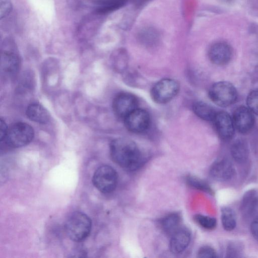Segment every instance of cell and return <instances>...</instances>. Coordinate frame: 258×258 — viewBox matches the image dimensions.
Returning a JSON list of instances; mask_svg holds the SVG:
<instances>
[{"mask_svg": "<svg viewBox=\"0 0 258 258\" xmlns=\"http://www.w3.org/2000/svg\"><path fill=\"white\" fill-rule=\"evenodd\" d=\"M110 153L113 161L127 170L137 169L142 162V155L138 145L127 138L112 140L110 144Z\"/></svg>", "mask_w": 258, "mask_h": 258, "instance_id": "1", "label": "cell"}, {"mask_svg": "<svg viewBox=\"0 0 258 258\" xmlns=\"http://www.w3.org/2000/svg\"><path fill=\"white\" fill-rule=\"evenodd\" d=\"M91 228L90 218L85 213L79 211L72 213L64 224L67 235L70 239L76 242L86 239L89 235Z\"/></svg>", "mask_w": 258, "mask_h": 258, "instance_id": "2", "label": "cell"}, {"mask_svg": "<svg viewBox=\"0 0 258 258\" xmlns=\"http://www.w3.org/2000/svg\"><path fill=\"white\" fill-rule=\"evenodd\" d=\"M209 97L212 102L221 107H227L234 103L238 93L234 86L227 81L213 84L209 90Z\"/></svg>", "mask_w": 258, "mask_h": 258, "instance_id": "3", "label": "cell"}, {"mask_svg": "<svg viewBox=\"0 0 258 258\" xmlns=\"http://www.w3.org/2000/svg\"><path fill=\"white\" fill-rule=\"evenodd\" d=\"M34 136L33 128L29 124L18 122L8 128L4 140V143L11 148L24 146L31 142Z\"/></svg>", "mask_w": 258, "mask_h": 258, "instance_id": "4", "label": "cell"}, {"mask_svg": "<svg viewBox=\"0 0 258 258\" xmlns=\"http://www.w3.org/2000/svg\"><path fill=\"white\" fill-rule=\"evenodd\" d=\"M179 88V84L176 80L170 78L163 79L152 87L151 96L157 103H167L177 95Z\"/></svg>", "mask_w": 258, "mask_h": 258, "instance_id": "5", "label": "cell"}, {"mask_svg": "<svg viewBox=\"0 0 258 258\" xmlns=\"http://www.w3.org/2000/svg\"><path fill=\"white\" fill-rule=\"evenodd\" d=\"M118 176L116 171L109 165L99 167L95 171L92 182L95 187L103 193H110L116 188Z\"/></svg>", "mask_w": 258, "mask_h": 258, "instance_id": "6", "label": "cell"}, {"mask_svg": "<svg viewBox=\"0 0 258 258\" xmlns=\"http://www.w3.org/2000/svg\"><path fill=\"white\" fill-rule=\"evenodd\" d=\"M19 62L15 42L10 38L5 39L2 46V70L8 75H13L18 71Z\"/></svg>", "mask_w": 258, "mask_h": 258, "instance_id": "7", "label": "cell"}, {"mask_svg": "<svg viewBox=\"0 0 258 258\" xmlns=\"http://www.w3.org/2000/svg\"><path fill=\"white\" fill-rule=\"evenodd\" d=\"M138 108V99L134 95L130 93L122 92L118 94L115 97L112 102L114 114L123 120Z\"/></svg>", "mask_w": 258, "mask_h": 258, "instance_id": "8", "label": "cell"}, {"mask_svg": "<svg viewBox=\"0 0 258 258\" xmlns=\"http://www.w3.org/2000/svg\"><path fill=\"white\" fill-rule=\"evenodd\" d=\"M123 121L128 131L134 133H141L149 127L150 117L146 110L138 108L127 115Z\"/></svg>", "mask_w": 258, "mask_h": 258, "instance_id": "9", "label": "cell"}, {"mask_svg": "<svg viewBox=\"0 0 258 258\" xmlns=\"http://www.w3.org/2000/svg\"><path fill=\"white\" fill-rule=\"evenodd\" d=\"M232 120L235 128L242 134L249 133L255 122L253 113L248 107L243 105L235 109Z\"/></svg>", "mask_w": 258, "mask_h": 258, "instance_id": "10", "label": "cell"}, {"mask_svg": "<svg viewBox=\"0 0 258 258\" xmlns=\"http://www.w3.org/2000/svg\"><path fill=\"white\" fill-rule=\"evenodd\" d=\"M212 121L216 132L221 140L227 141L233 138L235 127L232 118L227 112H217Z\"/></svg>", "mask_w": 258, "mask_h": 258, "instance_id": "11", "label": "cell"}, {"mask_svg": "<svg viewBox=\"0 0 258 258\" xmlns=\"http://www.w3.org/2000/svg\"><path fill=\"white\" fill-rule=\"evenodd\" d=\"M208 56L210 60L213 63L223 66L231 60L232 50L228 44L225 42H217L211 46L208 52Z\"/></svg>", "mask_w": 258, "mask_h": 258, "instance_id": "12", "label": "cell"}, {"mask_svg": "<svg viewBox=\"0 0 258 258\" xmlns=\"http://www.w3.org/2000/svg\"><path fill=\"white\" fill-rule=\"evenodd\" d=\"M234 168L227 159H222L215 162L210 169V174L215 179L224 181L230 179L234 175Z\"/></svg>", "mask_w": 258, "mask_h": 258, "instance_id": "13", "label": "cell"}, {"mask_svg": "<svg viewBox=\"0 0 258 258\" xmlns=\"http://www.w3.org/2000/svg\"><path fill=\"white\" fill-rule=\"evenodd\" d=\"M190 241L189 232L183 228H179L171 235L170 249L174 254L182 252L188 246Z\"/></svg>", "mask_w": 258, "mask_h": 258, "instance_id": "14", "label": "cell"}, {"mask_svg": "<svg viewBox=\"0 0 258 258\" xmlns=\"http://www.w3.org/2000/svg\"><path fill=\"white\" fill-rule=\"evenodd\" d=\"M27 117L32 121L41 124L47 123L50 119L48 111L39 103L29 105L26 110Z\"/></svg>", "mask_w": 258, "mask_h": 258, "instance_id": "15", "label": "cell"}, {"mask_svg": "<svg viewBox=\"0 0 258 258\" xmlns=\"http://www.w3.org/2000/svg\"><path fill=\"white\" fill-rule=\"evenodd\" d=\"M231 154L237 162H245L249 156L248 147L246 142L242 139L235 141L231 146Z\"/></svg>", "mask_w": 258, "mask_h": 258, "instance_id": "16", "label": "cell"}, {"mask_svg": "<svg viewBox=\"0 0 258 258\" xmlns=\"http://www.w3.org/2000/svg\"><path fill=\"white\" fill-rule=\"evenodd\" d=\"M192 110L197 116L206 121H213L217 113L212 106L202 101L195 102Z\"/></svg>", "mask_w": 258, "mask_h": 258, "instance_id": "17", "label": "cell"}, {"mask_svg": "<svg viewBox=\"0 0 258 258\" xmlns=\"http://www.w3.org/2000/svg\"><path fill=\"white\" fill-rule=\"evenodd\" d=\"M180 221L181 218L179 214L172 213L162 219L161 225L165 232L172 235L179 229Z\"/></svg>", "mask_w": 258, "mask_h": 258, "instance_id": "18", "label": "cell"}, {"mask_svg": "<svg viewBox=\"0 0 258 258\" xmlns=\"http://www.w3.org/2000/svg\"><path fill=\"white\" fill-rule=\"evenodd\" d=\"M221 221L223 227L225 230H233L236 225L235 214L229 208L225 207L222 210Z\"/></svg>", "mask_w": 258, "mask_h": 258, "instance_id": "19", "label": "cell"}, {"mask_svg": "<svg viewBox=\"0 0 258 258\" xmlns=\"http://www.w3.org/2000/svg\"><path fill=\"white\" fill-rule=\"evenodd\" d=\"M127 0H109L97 7L96 12L99 14H105L116 11L126 3Z\"/></svg>", "mask_w": 258, "mask_h": 258, "instance_id": "20", "label": "cell"}, {"mask_svg": "<svg viewBox=\"0 0 258 258\" xmlns=\"http://www.w3.org/2000/svg\"><path fill=\"white\" fill-rule=\"evenodd\" d=\"M139 37L142 42L147 44H153L158 39L159 33L153 28L146 27L140 31Z\"/></svg>", "mask_w": 258, "mask_h": 258, "instance_id": "21", "label": "cell"}, {"mask_svg": "<svg viewBox=\"0 0 258 258\" xmlns=\"http://www.w3.org/2000/svg\"><path fill=\"white\" fill-rule=\"evenodd\" d=\"M256 203V194L254 191H250L245 195L241 205L242 210L244 212L250 214L251 213Z\"/></svg>", "mask_w": 258, "mask_h": 258, "instance_id": "22", "label": "cell"}, {"mask_svg": "<svg viewBox=\"0 0 258 258\" xmlns=\"http://www.w3.org/2000/svg\"><path fill=\"white\" fill-rule=\"evenodd\" d=\"M195 221L202 227L208 230H212L216 226L215 218L202 215H197L195 217Z\"/></svg>", "mask_w": 258, "mask_h": 258, "instance_id": "23", "label": "cell"}, {"mask_svg": "<svg viewBox=\"0 0 258 258\" xmlns=\"http://www.w3.org/2000/svg\"><path fill=\"white\" fill-rule=\"evenodd\" d=\"M246 103L247 107L258 115V90H253L248 94Z\"/></svg>", "mask_w": 258, "mask_h": 258, "instance_id": "24", "label": "cell"}, {"mask_svg": "<svg viewBox=\"0 0 258 258\" xmlns=\"http://www.w3.org/2000/svg\"><path fill=\"white\" fill-rule=\"evenodd\" d=\"M187 181L191 186L207 192H211L209 185L199 178L190 176L187 177Z\"/></svg>", "mask_w": 258, "mask_h": 258, "instance_id": "25", "label": "cell"}, {"mask_svg": "<svg viewBox=\"0 0 258 258\" xmlns=\"http://www.w3.org/2000/svg\"><path fill=\"white\" fill-rule=\"evenodd\" d=\"M12 3L11 0H0V18L7 17L12 10Z\"/></svg>", "mask_w": 258, "mask_h": 258, "instance_id": "26", "label": "cell"}, {"mask_svg": "<svg viewBox=\"0 0 258 258\" xmlns=\"http://www.w3.org/2000/svg\"><path fill=\"white\" fill-rule=\"evenodd\" d=\"M198 255L199 257L213 258L217 257L215 250L208 246H204L200 248Z\"/></svg>", "mask_w": 258, "mask_h": 258, "instance_id": "27", "label": "cell"}, {"mask_svg": "<svg viewBox=\"0 0 258 258\" xmlns=\"http://www.w3.org/2000/svg\"><path fill=\"white\" fill-rule=\"evenodd\" d=\"M250 231L253 236L258 240V217L252 222L250 225Z\"/></svg>", "mask_w": 258, "mask_h": 258, "instance_id": "28", "label": "cell"}, {"mask_svg": "<svg viewBox=\"0 0 258 258\" xmlns=\"http://www.w3.org/2000/svg\"><path fill=\"white\" fill-rule=\"evenodd\" d=\"M8 127L7 124L5 121L3 120L2 118L1 119L0 121V140L1 142H2L6 134V133L8 130Z\"/></svg>", "mask_w": 258, "mask_h": 258, "instance_id": "29", "label": "cell"}, {"mask_svg": "<svg viewBox=\"0 0 258 258\" xmlns=\"http://www.w3.org/2000/svg\"><path fill=\"white\" fill-rule=\"evenodd\" d=\"M109 0H93V1L98 6L101 5Z\"/></svg>", "mask_w": 258, "mask_h": 258, "instance_id": "30", "label": "cell"}]
</instances>
